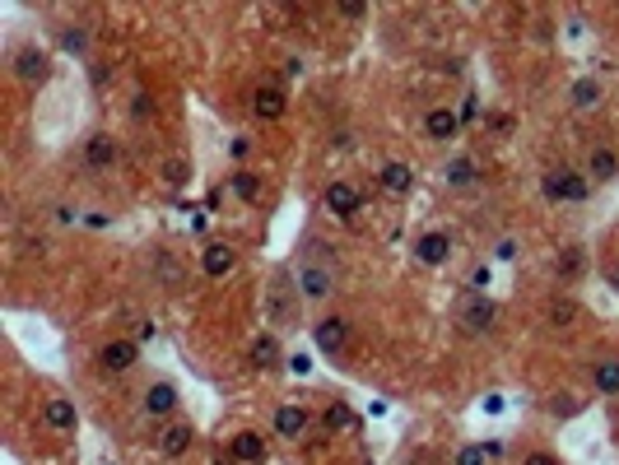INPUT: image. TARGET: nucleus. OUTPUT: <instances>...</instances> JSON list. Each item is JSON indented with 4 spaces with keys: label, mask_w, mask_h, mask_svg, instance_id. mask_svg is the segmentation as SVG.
I'll return each mask as SVG.
<instances>
[{
    "label": "nucleus",
    "mask_w": 619,
    "mask_h": 465,
    "mask_svg": "<svg viewBox=\"0 0 619 465\" xmlns=\"http://www.w3.org/2000/svg\"><path fill=\"white\" fill-rule=\"evenodd\" d=\"M177 387H173V381H154V387L145 391V400H140V409H145V415L149 419H168L173 415V409H177Z\"/></svg>",
    "instance_id": "6e6552de"
},
{
    "label": "nucleus",
    "mask_w": 619,
    "mask_h": 465,
    "mask_svg": "<svg viewBox=\"0 0 619 465\" xmlns=\"http://www.w3.org/2000/svg\"><path fill=\"white\" fill-rule=\"evenodd\" d=\"M158 452L164 456H186L192 452V424H168L164 437H158Z\"/></svg>",
    "instance_id": "412c9836"
},
{
    "label": "nucleus",
    "mask_w": 619,
    "mask_h": 465,
    "mask_svg": "<svg viewBox=\"0 0 619 465\" xmlns=\"http://www.w3.org/2000/svg\"><path fill=\"white\" fill-rule=\"evenodd\" d=\"M587 177H597V182H615L619 177V158H615L610 145H597L587 154Z\"/></svg>",
    "instance_id": "a211bd4d"
},
{
    "label": "nucleus",
    "mask_w": 619,
    "mask_h": 465,
    "mask_svg": "<svg viewBox=\"0 0 619 465\" xmlns=\"http://www.w3.org/2000/svg\"><path fill=\"white\" fill-rule=\"evenodd\" d=\"M98 363H103V372H130L140 363V340H107L98 349Z\"/></svg>",
    "instance_id": "39448f33"
},
{
    "label": "nucleus",
    "mask_w": 619,
    "mask_h": 465,
    "mask_svg": "<svg viewBox=\"0 0 619 465\" xmlns=\"http://www.w3.org/2000/svg\"><path fill=\"white\" fill-rule=\"evenodd\" d=\"M494 317H498V308H494V298H484V293H471L462 303V312H456V321H462L466 335H484L494 326Z\"/></svg>",
    "instance_id": "7ed1b4c3"
},
{
    "label": "nucleus",
    "mask_w": 619,
    "mask_h": 465,
    "mask_svg": "<svg viewBox=\"0 0 619 465\" xmlns=\"http://www.w3.org/2000/svg\"><path fill=\"white\" fill-rule=\"evenodd\" d=\"M136 340H140V344L154 340V321H140V326H136Z\"/></svg>",
    "instance_id": "58836bf2"
},
{
    "label": "nucleus",
    "mask_w": 619,
    "mask_h": 465,
    "mask_svg": "<svg viewBox=\"0 0 619 465\" xmlns=\"http://www.w3.org/2000/svg\"><path fill=\"white\" fill-rule=\"evenodd\" d=\"M85 163H89L94 173L112 168V163H117V140H112V135H107V130H94L89 140H85Z\"/></svg>",
    "instance_id": "9d476101"
},
{
    "label": "nucleus",
    "mask_w": 619,
    "mask_h": 465,
    "mask_svg": "<svg viewBox=\"0 0 619 465\" xmlns=\"http://www.w3.org/2000/svg\"><path fill=\"white\" fill-rule=\"evenodd\" d=\"M61 47L75 51V57H85V51H89V33L85 29H61Z\"/></svg>",
    "instance_id": "c756f323"
},
{
    "label": "nucleus",
    "mask_w": 619,
    "mask_h": 465,
    "mask_svg": "<svg viewBox=\"0 0 619 465\" xmlns=\"http://www.w3.org/2000/svg\"><path fill=\"white\" fill-rule=\"evenodd\" d=\"M591 391L597 396H619V359H597L591 363Z\"/></svg>",
    "instance_id": "6ab92c4d"
},
{
    "label": "nucleus",
    "mask_w": 619,
    "mask_h": 465,
    "mask_svg": "<svg viewBox=\"0 0 619 465\" xmlns=\"http://www.w3.org/2000/svg\"><path fill=\"white\" fill-rule=\"evenodd\" d=\"M293 377H308L312 372V359H308V353H289V363H284Z\"/></svg>",
    "instance_id": "2f4dec72"
},
{
    "label": "nucleus",
    "mask_w": 619,
    "mask_h": 465,
    "mask_svg": "<svg viewBox=\"0 0 619 465\" xmlns=\"http://www.w3.org/2000/svg\"><path fill=\"white\" fill-rule=\"evenodd\" d=\"M424 130H428V140L447 145V140L462 135V112H452V107H434V112L424 117Z\"/></svg>",
    "instance_id": "1a4fd4ad"
},
{
    "label": "nucleus",
    "mask_w": 619,
    "mask_h": 465,
    "mask_svg": "<svg viewBox=\"0 0 619 465\" xmlns=\"http://www.w3.org/2000/svg\"><path fill=\"white\" fill-rule=\"evenodd\" d=\"M284 107H289V98H284V89H275V85H265V89L252 94V112H256L261 121H280Z\"/></svg>",
    "instance_id": "dca6fc26"
},
{
    "label": "nucleus",
    "mask_w": 619,
    "mask_h": 465,
    "mask_svg": "<svg viewBox=\"0 0 619 465\" xmlns=\"http://www.w3.org/2000/svg\"><path fill=\"white\" fill-rule=\"evenodd\" d=\"M554 270H559V280H563V284H573L582 270H587V252L578 247V242H573V247H563L559 261H554Z\"/></svg>",
    "instance_id": "5701e85b"
},
{
    "label": "nucleus",
    "mask_w": 619,
    "mask_h": 465,
    "mask_svg": "<svg viewBox=\"0 0 619 465\" xmlns=\"http://www.w3.org/2000/svg\"><path fill=\"white\" fill-rule=\"evenodd\" d=\"M312 340L327 359H336V353H345V344H349V321L345 317H321L312 326Z\"/></svg>",
    "instance_id": "20e7f679"
},
{
    "label": "nucleus",
    "mask_w": 619,
    "mask_h": 465,
    "mask_svg": "<svg viewBox=\"0 0 619 465\" xmlns=\"http://www.w3.org/2000/svg\"><path fill=\"white\" fill-rule=\"evenodd\" d=\"M280 363H289L284 349H280V340H275V335H261V340L252 344V368L271 372V368H280Z\"/></svg>",
    "instance_id": "aec40b11"
},
{
    "label": "nucleus",
    "mask_w": 619,
    "mask_h": 465,
    "mask_svg": "<svg viewBox=\"0 0 619 465\" xmlns=\"http://www.w3.org/2000/svg\"><path fill=\"white\" fill-rule=\"evenodd\" d=\"M42 419H47V428H57V433H75V428H79V409H75V400H66V396H51V400L42 405Z\"/></svg>",
    "instance_id": "f8f14e48"
},
{
    "label": "nucleus",
    "mask_w": 619,
    "mask_h": 465,
    "mask_svg": "<svg viewBox=\"0 0 619 465\" xmlns=\"http://www.w3.org/2000/svg\"><path fill=\"white\" fill-rule=\"evenodd\" d=\"M308 256L299 261V270H293V289H299L303 303H321V298H331L336 293V265L331 261H321V242H308Z\"/></svg>",
    "instance_id": "f257e3e1"
},
{
    "label": "nucleus",
    "mask_w": 619,
    "mask_h": 465,
    "mask_svg": "<svg viewBox=\"0 0 619 465\" xmlns=\"http://www.w3.org/2000/svg\"><path fill=\"white\" fill-rule=\"evenodd\" d=\"M456 465H484V447H462L456 452Z\"/></svg>",
    "instance_id": "72a5a7b5"
},
{
    "label": "nucleus",
    "mask_w": 619,
    "mask_h": 465,
    "mask_svg": "<svg viewBox=\"0 0 619 465\" xmlns=\"http://www.w3.org/2000/svg\"><path fill=\"white\" fill-rule=\"evenodd\" d=\"M475 112H480L475 98H466V103H462V121H475Z\"/></svg>",
    "instance_id": "a19ab883"
},
{
    "label": "nucleus",
    "mask_w": 619,
    "mask_h": 465,
    "mask_svg": "<svg viewBox=\"0 0 619 465\" xmlns=\"http://www.w3.org/2000/svg\"><path fill=\"white\" fill-rule=\"evenodd\" d=\"M550 321H554V326H573V321H578V303H573V298H559V303H550Z\"/></svg>",
    "instance_id": "c85d7f7f"
},
{
    "label": "nucleus",
    "mask_w": 619,
    "mask_h": 465,
    "mask_svg": "<svg viewBox=\"0 0 619 465\" xmlns=\"http://www.w3.org/2000/svg\"><path fill=\"white\" fill-rule=\"evenodd\" d=\"M284 75H289V79H299V75H303V61H299V57L284 61Z\"/></svg>",
    "instance_id": "ea45409f"
},
{
    "label": "nucleus",
    "mask_w": 619,
    "mask_h": 465,
    "mask_svg": "<svg viewBox=\"0 0 619 465\" xmlns=\"http://www.w3.org/2000/svg\"><path fill=\"white\" fill-rule=\"evenodd\" d=\"M229 186H233V196H238V201H247V205H256V201H261V177H256V173H247V168H238V173L229 177Z\"/></svg>",
    "instance_id": "393cba45"
},
{
    "label": "nucleus",
    "mask_w": 619,
    "mask_h": 465,
    "mask_svg": "<svg viewBox=\"0 0 619 465\" xmlns=\"http://www.w3.org/2000/svg\"><path fill=\"white\" fill-rule=\"evenodd\" d=\"M541 191H545V201H569V205H582L587 196H591V186H587V177L582 173H573V168H559V173H545L541 177Z\"/></svg>",
    "instance_id": "f03ea898"
},
{
    "label": "nucleus",
    "mask_w": 619,
    "mask_h": 465,
    "mask_svg": "<svg viewBox=\"0 0 619 465\" xmlns=\"http://www.w3.org/2000/svg\"><path fill=\"white\" fill-rule=\"evenodd\" d=\"M378 182H382L387 196H410V186H415V168H410V163H382Z\"/></svg>",
    "instance_id": "f3484780"
},
{
    "label": "nucleus",
    "mask_w": 619,
    "mask_h": 465,
    "mask_svg": "<svg viewBox=\"0 0 619 465\" xmlns=\"http://www.w3.org/2000/svg\"><path fill=\"white\" fill-rule=\"evenodd\" d=\"M233 456H238L242 465H261V461H265V437H261V433H238V437H233Z\"/></svg>",
    "instance_id": "4be33fe9"
},
{
    "label": "nucleus",
    "mask_w": 619,
    "mask_h": 465,
    "mask_svg": "<svg viewBox=\"0 0 619 465\" xmlns=\"http://www.w3.org/2000/svg\"><path fill=\"white\" fill-rule=\"evenodd\" d=\"M14 75L23 79V85H47V79H51V57H47V51H38V47H23L19 51V57H14Z\"/></svg>",
    "instance_id": "423d86ee"
},
{
    "label": "nucleus",
    "mask_w": 619,
    "mask_h": 465,
    "mask_svg": "<svg viewBox=\"0 0 619 465\" xmlns=\"http://www.w3.org/2000/svg\"><path fill=\"white\" fill-rule=\"evenodd\" d=\"M289 293H299V289H284V280L271 284V298H265V317H271L275 326L289 321Z\"/></svg>",
    "instance_id": "b1692460"
},
{
    "label": "nucleus",
    "mask_w": 619,
    "mask_h": 465,
    "mask_svg": "<svg viewBox=\"0 0 619 465\" xmlns=\"http://www.w3.org/2000/svg\"><path fill=\"white\" fill-rule=\"evenodd\" d=\"M345 19H368V5H359V0H349V5H340Z\"/></svg>",
    "instance_id": "e433bc0d"
},
{
    "label": "nucleus",
    "mask_w": 619,
    "mask_h": 465,
    "mask_svg": "<svg viewBox=\"0 0 619 465\" xmlns=\"http://www.w3.org/2000/svg\"><path fill=\"white\" fill-rule=\"evenodd\" d=\"M303 433H308V409H303V405H280V409H275V437L299 443Z\"/></svg>",
    "instance_id": "2eb2a0df"
},
{
    "label": "nucleus",
    "mask_w": 619,
    "mask_h": 465,
    "mask_svg": "<svg viewBox=\"0 0 619 465\" xmlns=\"http://www.w3.org/2000/svg\"><path fill=\"white\" fill-rule=\"evenodd\" d=\"M522 465H559V456H550V452H531Z\"/></svg>",
    "instance_id": "4c0bfd02"
},
{
    "label": "nucleus",
    "mask_w": 619,
    "mask_h": 465,
    "mask_svg": "<svg viewBox=\"0 0 619 465\" xmlns=\"http://www.w3.org/2000/svg\"><path fill=\"white\" fill-rule=\"evenodd\" d=\"M130 117H136V121L154 117V98H149V94H136V98H130Z\"/></svg>",
    "instance_id": "7c9ffc66"
},
{
    "label": "nucleus",
    "mask_w": 619,
    "mask_h": 465,
    "mask_svg": "<svg viewBox=\"0 0 619 465\" xmlns=\"http://www.w3.org/2000/svg\"><path fill=\"white\" fill-rule=\"evenodd\" d=\"M229 149H233V158H247V154H252V140H247V135H233Z\"/></svg>",
    "instance_id": "c9c22d12"
},
{
    "label": "nucleus",
    "mask_w": 619,
    "mask_h": 465,
    "mask_svg": "<svg viewBox=\"0 0 619 465\" xmlns=\"http://www.w3.org/2000/svg\"><path fill=\"white\" fill-rule=\"evenodd\" d=\"M349 424H354V409H349L345 400H336L327 415H321V428H327V433H345Z\"/></svg>",
    "instance_id": "bb28decb"
},
{
    "label": "nucleus",
    "mask_w": 619,
    "mask_h": 465,
    "mask_svg": "<svg viewBox=\"0 0 619 465\" xmlns=\"http://www.w3.org/2000/svg\"><path fill=\"white\" fill-rule=\"evenodd\" d=\"M489 289V265H475L471 270V293H484Z\"/></svg>",
    "instance_id": "473e14b6"
},
{
    "label": "nucleus",
    "mask_w": 619,
    "mask_h": 465,
    "mask_svg": "<svg viewBox=\"0 0 619 465\" xmlns=\"http://www.w3.org/2000/svg\"><path fill=\"white\" fill-rule=\"evenodd\" d=\"M415 261L419 265H447L452 261V237L447 233H424L415 242Z\"/></svg>",
    "instance_id": "9b49d317"
},
{
    "label": "nucleus",
    "mask_w": 619,
    "mask_h": 465,
    "mask_svg": "<svg viewBox=\"0 0 619 465\" xmlns=\"http://www.w3.org/2000/svg\"><path fill=\"white\" fill-rule=\"evenodd\" d=\"M321 205H327L331 214H340V219H354V214L363 210V196H359V191L349 186V182L336 177V182L327 186V196H321Z\"/></svg>",
    "instance_id": "0eeeda50"
},
{
    "label": "nucleus",
    "mask_w": 619,
    "mask_h": 465,
    "mask_svg": "<svg viewBox=\"0 0 619 465\" xmlns=\"http://www.w3.org/2000/svg\"><path fill=\"white\" fill-rule=\"evenodd\" d=\"M233 265H238V256H233V247L229 242H210V247L201 252V270L210 280H224V275H233Z\"/></svg>",
    "instance_id": "ddd939ff"
},
{
    "label": "nucleus",
    "mask_w": 619,
    "mask_h": 465,
    "mask_svg": "<svg viewBox=\"0 0 619 465\" xmlns=\"http://www.w3.org/2000/svg\"><path fill=\"white\" fill-rule=\"evenodd\" d=\"M569 98H573V107H582V112H591V107L601 103V85H597V79H578Z\"/></svg>",
    "instance_id": "a878e982"
},
{
    "label": "nucleus",
    "mask_w": 619,
    "mask_h": 465,
    "mask_svg": "<svg viewBox=\"0 0 619 465\" xmlns=\"http://www.w3.org/2000/svg\"><path fill=\"white\" fill-rule=\"evenodd\" d=\"M494 256H498V261H513V256H517V242H513V237H503L498 247H494Z\"/></svg>",
    "instance_id": "f704fd0d"
},
{
    "label": "nucleus",
    "mask_w": 619,
    "mask_h": 465,
    "mask_svg": "<svg viewBox=\"0 0 619 465\" xmlns=\"http://www.w3.org/2000/svg\"><path fill=\"white\" fill-rule=\"evenodd\" d=\"M443 182H447L452 191H471V186L480 182V168H475V158H471V154H456V158H447V168H443Z\"/></svg>",
    "instance_id": "4468645a"
},
{
    "label": "nucleus",
    "mask_w": 619,
    "mask_h": 465,
    "mask_svg": "<svg viewBox=\"0 0 619 465\" xmlns=\"http://www.w3.org/2000/svg\"><path fill=\"white\" fill-rule=\"evenodd\" d=\"M164 182H168L173 191H182L186 182H192V168H186V158H168V163H164Z\"/></svg>",
    "instance_id": "cd10ccee"
}]
</instances>
